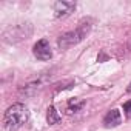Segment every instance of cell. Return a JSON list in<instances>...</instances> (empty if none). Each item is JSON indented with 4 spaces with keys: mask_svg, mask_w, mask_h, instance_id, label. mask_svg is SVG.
Returning a JSON list of instances; mask_svg holds the SVG:
<instances>
[{
    "mask_svg": "<svg viewBox=\"0 0 131 131\" xmlns=\"http://www.w3.org/2000/svg\"><path fill=\"white\" fill-rule=\"evenodd\" d=\"M123 113H125L126 117H131V100L123 103Z\"/></svg>",
    "mask_w": 131,
    "mask_h": 131,
    "instance_id": "cell-9",
    "label": "cell"
},
{
    "mask_svg": "<svg viewBox=\"0 0 131 131\" xmlns=\"http://www.w3.org/2000/svg\"><path fill=\"white\" fill-rule=\"evenodd\" d=\"M60 114L57 113V110H56V106H49L48 110H46V122L49 123V125H56V123H59L60 122Z\"/></svg>",
    "mask_w": 131,
    "mask_h": 131,
    "instance_id": "cell-7",
    "label": "cell"
},
{
    "mask_svg": "<svg viewBox=\"0 0 131 131\" xmlns=\"http://www.w3.org/2000/svg\"><path fill=\"white\" fill-rule=\"evenodd\" d=\"M120 123H122V116H120L119 110H111L103 117V126L105 128H116Z\"/></svg>",
    "mask_w": 131,
    "mask_h": 131,
    "instance_id": "cell-6",
    "label": "cell"
},
{
    "mask_svg": "<svg viewBox=\"0 0 131 131\" xmlns=\"http://www.w3.org/2000/svg\"><path fill=\"white\" fill-rule=\"evenodd\" d=\"M83 105H85V102L83 100H79V99H73L70 103H68V108H67V111L71 114V113H77V111H80L82 108H83Z\"/></svg>",
    "mask_w": 131,
    "mask_h": 131,
    "instance_id": "cell-8",
    "label": "cell"
},
{
    "mask_svg": "<svg viewBox=\"0 0 131 131\" xmlns=\"http://www.w3.org/2000/svg\"><path fill=\"white\" fill-rule=\"evenodd\" d=\"M31 34H32L31 23H20V25H14V26H9L8 29H5L2 34V39L6 43H17V42L29 39Z\"/></svg>",
    "mask_w": 131,
    "mask_h": 131,
    "instance_id": "cell-3",
    "label": "cell"
},
{
    "mask_svg": "<svg viewBox=\"0 0 131 131\" xmlns=\"http://www.w3.org/2000/svg\"><path fill=\"white\" fill-rule=\"evenodd\" d=\"M29 119V111L23 103H14L3 114V126L8 131H16L22 128Z\"/></svg>",
    "mask_w": 131,
    "mask_h": 131,
    "instance_id": "cell-1",
    "label": "cell"
},
{
    "mask_svg": "<svg viewBox=\"0 0 131 131\" xmlns=\"http://www.w3.org/2000/svg\"><path fill=\"white\" fill-rule=\"evenodd\" d=\"M32 54H34V57L39 59V60H43V62H45V60H49V59L52 57V49H51L49 42H48L46 39H40V40L34 45Z\"/></svg>",
    "mask_w": 131,
    "mask_h": 131,
    "instance_id": "cell-4",
    "label": "cell"
},
{
    "mask_svg": "<svg viewBox=\"0 0 131 131\" xmlns=\"http://www.w3.org/2000/svg\"><path fill=\"white\" fill-rule=\"evenodd\" d=\"M91 31V22L90 20H82L79 23V26L73 31H68V32H65L62 34L59 39H57V45L60 49H68L77 43H80Z\"/></svg>",
    "mask_w": 131,
    "mask_h": 131,
    "instance_id": "cell-2",
    "label": "cell"
},
{
    "mask_svg": "<svg viewBox=\"0 0 131 131\" xmlns=\"http://www.w3.org/2000/svg\"><path fill=\"white\" fill-rule=\"evenodd\" d=\"M126 93H131V82H129V85H128V88H126Z\"/></svg>",
    "mask_w": 131,
    "mask_h": 131,
    "instance_id": "cell-10",
    "label": "cell"
},
{
    "mask_svg": "<svg viewBox=\"0 0 131 131\" xmlns=\"http://www.w3.org/2000/svg\"><path fill=\"white\" fill-rule=\"evenodd\" d=\"M74 9H76V3L74 2H56L54 3V16L57 19L70 16Z\"/></svg>",
    "mask_w": 131,
    "mask_h": 131,
    "instance_id": "cell-5",
    "label": "cell"
}]
</instances>
